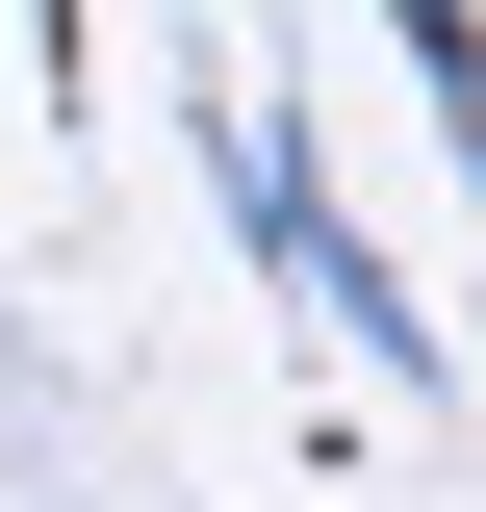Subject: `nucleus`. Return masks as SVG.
I'll list each match as a JSON object with an SVG mask.
<instances>
[{"label":"nucleus","mask_w":486,"mask_h":512,"mask_svg":"<svg viewBox=\"0 0 486 512\" xmlns=\"http://www.w3.org/2000/svg\"><path fill=\"white\" fill-rule=\"evenodd\" d=\"M205 154H231V205H256V256H282V282H307L333 333H384V359H435V333L384 308V256L333 231V180H307V103H256V77H205Z\"/></svg>","instance_id":"1"}]
</instances>
